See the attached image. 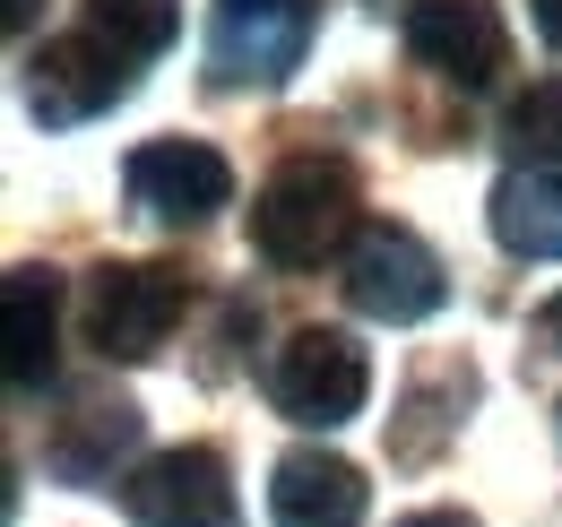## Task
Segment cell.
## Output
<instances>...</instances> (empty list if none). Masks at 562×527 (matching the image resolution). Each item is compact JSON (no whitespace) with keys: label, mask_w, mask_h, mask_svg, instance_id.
<instances>
[{"label":"cell","mask_w":562,"mask_h":527,"mask_svg":"<svg viewBox=\"0 0 562 527\" xmlns=\"http://www.w3.org/2000/svg\"><path fill=\"white\" fill-rule=\"evenodd\" d=\"M355 234V173L338 156H294L251 199V243L269 268H321Z\"/></svg>","instance_id":"6da1fadb"},{"label":"cell","mask_w":562,"mask_h":527,"mask_svg":"<svg viewBox=\"0 0 562 527\" xmlns=\"http://www.w3.org/2000/svg\"><path fill=\"white\" fill-rule=\"evenodd\" d=\"M182 312H191V277H182V268H156V260L95 268V277H87V303H78L87 346H95L104 363H147V355L173 337Z\"/></svg>","instance_id":"7a4b0ae2"},{"label":"cell","mask_w":562,"mask_h":527,"mask_svg":"<svg viewBox=\"0 0 562 527\" xmlns=\"http://www.w3.org/2000/svg\"><path fill=\"white\" fill-rule=\"evenodd\" d=\"M269 397H278V415L329 433V424H355V415H363L372 363H363V346H355L347 329H294L278 346V363H269Z\"/></svg>","instance_id":"3957f363"},{"label":"cell","mask_w":562,"mask_h":527,"mask_svg":"<svg viewBox=\"0 0 562 527\" xmlns=\"http://www.w3.org/2000/svg\"><path fill=\"white\" fill-rule=\"evenodd\" d=\"M441 260L424 251L407 225H363L347 251V303L363 321H390V329H407V321H432L441 312Z\"/></svg>","instance_id":"277c9868"},{"label":"cell","mask_w":562,"mask_h":527,"mask_svg":"<svg viewBox=\"0 0 562 527\" xmlns=\"http://www.w3.org/2000/svg\"><path fill=\"white\" fill-rule=\"evenodd\" d=\"M122 511L139 527H243V502H234V475L216 450H156V459L122 484Z\"/></svg>","instance_id":"5b68a950"},{"label":"cell","mask_w":562,"mask_h":527,"mask_svg":"<svg viewBox=\"0 0 562 527\" xmlns=\"http://www.w3.org/2000/svg\"><path fill=\"white\" fill-rule=\"evenodd\" d=\"M312 44V0H216L209 26V69L225 87H278Z\"/></svg>","instance_id":"8992f818"},{"label":"cell","mask_w":562,"mask_h":527,"mask_svg":"<svg viewBox=\"0 0 562 527\" xmlns=\"http://www.w3.org/2000/svg\"><path fill=\"white\" fill-rule=\"evenodd\" d=\"M131 87V61L95 35V26H78V35H53L35 69H26V104H35V122H53V131H70V122H95L113 96Z\"/></svg>","instance_id":"52a82bcc"},{"label":"cell","mask_w":562,"mask_h":527,"mask_svg":"<svg viewBox=\"0 0 562 527\" xmlns=\"http://www.w3.org/2000/svg\"><path fill=\"white\" fill-rule=\"evenodd\" d=\"M407 53L441 69L450 87H493L510 61V26L493 0H416L407 9Z\"/></svg>","instance_id":"ba28073f"},{"label":"cell","mask_w":562,"mask_h":527,"mask_svg":"<svg viewBox=\"0 0 562 527\" xmlns=\"http://www.w3.org/2000/svg\"><path fill=\"white\" fill-rule=\"evenodd\" d=\"M131 199H139L156 225H209L216 208L234 199V165L216 156L209 138H156L131 156Z\"/></svg>","instance_id":"9c48e42d"},{"label":"cell","mask_w":562,"mask_h":527,"mask_svg":"<svg viewBox=\"0 0 562 527\" xmlns=\"http://www.w3.org/2000/svg\"><path fill=\"white\" fill-rule=\"evenodd\" d=\"M363 467H347L338 450H285L269 475V519L278 527H355L363 519Z\"/></svg>","instance_id":"30bf717a"},{"label":"cell","mask_w":562,"mask_h":527,"mask_svg":"<svg viewBox=\"0 0 562 527\" xmlns=\"http://www.w3.org/2000/svg\"><path fill=\"white\" fill-rule=\"evenodd\" d=\"M0 329H9V390H44L53 381V346H61V285H53V268H9Z\"/></svg>","instance_id":"8fae6325"},{"label":"cell","mask_w":562,"mask_h":527,"mask_svg":"<svg viewBox=\"0 0 562 527\" xmlns=\"http://www.w3.org/2000/svg\"><path fill=\"white\" fill-rule=\"evenodd\" d=\"M493 243L510 260H562V165H510L493 182Z\"/></svg>","instance_id":"7c38bea8"},{"label":"cell","mask_w":562,"mask_h":527,"mask_svg":"<svg viewBox=\"0 0 562 527\" xmlns=\"http://www.w3.org/2000/svg\"><path fill=\"white\" fill-rule=\"evenodd\" d=\"M131 441H139V406L131 397H78V415L53 433V467L70 484H104Z\"/></svg>","instance_id":"4fadbf2b"},{"label":"cell","mask_w":562,"mask_h":527,"mask_svg":"<svg viewBox=\"0 0 562 527\" xmlns=\"http://www.w3.org/2000/svg\"><path fill=\"white\" fill-rule=\"evenodd\" d=\"M87 26L122 53V61H156L182 26V0H87Z\"/></svg>","instance_id":"5bb4252c"},{"label":"cell","mask_w":562,"mask_h":527,"mask_svg":"<svg viewBox=\"0 0 562 527\" xmlns=\"http://www.w3.org/2000/svg\"><path fill=\"white\" fill-rule=\"evenodd\" d=\"M510 138L528 165H562V78H537L519 104H510Z\"/></svg>","instance_id":"9a60e30c"},{"label":"cell","mask_w":562,"mask_h":527,"mask_svg":"<svg viewBox=\"0 0 562 527\" xmlns=\"http://www.w3.org/2000/svg\"><path fill=\"white\" fill-rule=\"evenodd\" d=\"M528 18H537V35H546V44H562V0H528Z\"/></svg>","instance_id":"2e32d148"},{"label":"cell","mask_w":562,"mask_h":527,"mask_svg":"<svg viewBox=\"0 0 562 527\" xmlns=\"http://www.w3.org/2000/svg\"><path fill=\"white\" fill-rule=\"evenodd\" d=\"M537 346H554V355H562V294L546 303V312H537Z\"/></svg>","instance_id":"e0dca14e"},{"label":"cell","mask_w":562,"mask_h":527,"mask_svg":"<svg viewBox=\"0 0 562 527\" xmlns=\"http://www.w3.org/2000/svg\"><path fill=\"white\" fill-rule=\"evenodd\" d=\"M398 527H476L468 511H416V519H398Z\"/></svg>","instance_id":"ac0fdd59"},{"label":"cell","mask_w":562,"mask_h":527,"mask_svg":"<svg viewBox=\"0 0 562 527\" xmlns=\"http://www.w3.org/2000/svg\"><path fill=\"white\" fill-rule=\"evenodd\" d=\"M35 26V0H9V35H26Z\"/></svg>","instance_id":"d6986e66"}]
</instances>
